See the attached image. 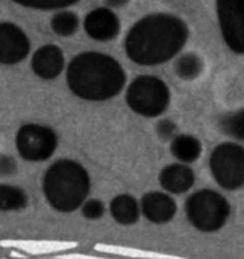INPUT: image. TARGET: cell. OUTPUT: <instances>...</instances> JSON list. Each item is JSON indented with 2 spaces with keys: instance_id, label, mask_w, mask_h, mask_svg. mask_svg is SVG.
<instances>
[{
  "instance_id": "1",
  "label": "cell",
  "mask_w": 244,
  "mask_h": 259,
  "mask_svg": "<svg viewBox=\"0 0 244 259\" xmlns=\"http://www.w3.org/2000/svg\"><path fill=\"white\" fill-rule=\"evenodd\" d=\"M189 27L171 13H150L130 27L124 38V53L138 66H159L183 50Z\"/></svg>"
},
{
  "instance_id": "15",
  "label": "cell",
  "mask_w": 244,
  "mask_h": 259,
  "mask_svg": "<svg viewBox=\"0 0 244 259\" xmlns=\"http://www.w3.org/2000/svg\"><path fill=\"white\" fill-rule=\"evenodd\" d=\"M109 211L117 224L130 227L137 224L142 213V206L137 199L130 194H119L110 201Z\"/></svg>"
},
{
  "instance_id": "9",
  "label": "cell",
  "mask_w": 244,
  "mask_h": 259,
  "mask_svg": "<svg viewBox=\"0 0 244 259\" xmlns=\"http://www.w3.org/2000/svg\"><path fill=\"white\" fill-rule=\"evenodd\" d=\"M30 53V40L17 24H0V63L12 66L23 61Z\"/></svg>"
},
{
  "instance_id": "16",
  "label": "cell",
  "mask_w": 244,
  "mask_h": 259,
  "mask_svg": "<svg viewBox=\"0 0 244 259\" xmlns=\"http://www.w3.org/2000/svg\"><path fill=\"white\" fill-rule=\"evenodd\" d=\"M170 153L182 164H191L201 157L203 145L201 141L190 134H179L170 143Z\"/></svg>"
},
{
  "instance_id": "27",
  "label": "cell",
  "mask_w": 244,
  "mask_h": 259,
  "mask_svg": "<svg viewBox=\"0 0 244 259\" xmlns=\"http://www.w3.org/2000/svg\"><path fill=\"white\" fill-rule=\"evenodd\" d=\"M10 256H12V258L26 259V253H23V252H20V251H17V249H10Z\"/></svg>"
},
{
  "instance_id": "20",
  "label": "cell",
  "mask_w": 244,
  "mask_h": 259,
  "mask_svg": "<svg viewBox=\"0 0 244 259\" xmlns=\"http://www.w3.org/2000/svg\"><path fill=\"white\" fill-rule=\"evenodd\" d=\"M80 26V19L75 12L70 10H60L54 13L50 20V27L54 34L60 37H70L73 36Z\"/></svg>"
},
{
  "instance_id": "7",
  "label": "cell",
  "mask_w": 244,
  "mask_h": 259,
  "mask_svg": "<svg viewBox=\"0 0 244 259\" xmlns=\"http://www.w3.org/2000/svg\"><path fill=\"white\" fill-rule=\"evenodd\" d=\"M59 145V137L53 128L43 124H23L16 134L19 155L29 162H43L53 157Z\"/></svg>"
},
{
  "instance_id": "18",
  "label": "cell",
  "mask_w": 244,
  "mask_h": 259,
  "mask_svg": "<svg viewBox=\"0 0 244 259\" xmlns=\"http://www.w3.org/2000/svg\"><path fill=\"white\" fill-rule=\"evenodd\" d=\"M204 69V61L198 54L189 52V53L182 54L177 60L175 61V71L179 78L184 81H193L196 80L201 71Z\"/></svg>"
},
{
  "instance_id": "13",
  "label": "cell",
  "mask_w": 244,
  "mask_h": 259,
  "mask_svg": "<svg viewBox=\"0 0 244 259\" xmlns=\"http://www.w3.org/2000/svg\"><path fill=\"white\" fill-rule=\"evenodd\" d=\"M2 248L17 249L26 255H53L60 252H69L76 249L79 242L76 241H53V239H3Z\"/></svg>"
},
{
  "instance_id": "21",
  "label": "cell",
  "mask_w": 244,
  "mask_h": 259,
  "mask_svg": "<svg viewBox=\"0 0 244 259\" xmlns=\"http://www.w3.org/2000/svg\"><path fill=\"white\" fill-rule=\"evenodd\" d=\"M219 128L226 136L244 143V107L221 115L219 118Z\"/></svg>"
},
{
  "instance_id": "5",
  "label": "cell",
  "mask_w": 244,
  "mask_h": 259,
  "mask_svg": "<svg viewBox=\"0 0 244 259\" xmlns=\"http://www.w3.org/2000/svg\"><path fill=\"white\" fill-rule=\"evenodd\" d=\"M170 100L168 85L156 76L134 77L126 90V104L133 113L146 118H156L166 113Z\"/></svg>"
},
{
  "instance_id": "17",
  "label": "cell",
  "mask_w": 244,
  "mask_h": 259,
  "mask_svg": "<svg viewBox=\"0 0 244 259\" xmlns=\"http://www.w3.org/2000/svg\"><path fill=\"white\" fill-rule=\"evenodd\" d=\"M94 251L126 259H189L183 258V256H177V255L164 253V252L146 251V249H138V248H131V246L110 244H96L94 245Z\"/></svg>"
},
{
  "instance_id": "11",
  "label": "cell",
  "mask_w": 244,
  "mask_h": 259,
  "mask_svg": "<svg viewBox=\"0 0 244 259\" xmlns=\"http://www.w3.org/2000/svg\"><path fill=\"white\" fill-rule=\"evenodd\" d=\"M140 206L146 220L156 225L167 224L177 213V204L173 197L160 191L146 192L140 199Z\"/></svg>"
},
{
  "instance_id": "25",
  "label": "cell",
  "mask_w": 244,
  "mask_h": 259,
  "mask_svg": "<svg viewBox=\"0 0 244 259\" xmlns=\"http://www.w3.org/2000/svg\"><path fill=\"white\" fill-rule=\"evenodd\" d=\"M16 169H17V164H16L15 158L2 154V157H0V171H2V176L15 174Z\"/></svg>"
},
{
  "instance_id": "3",
  "label": "cell",
  "mask_w": 244,
  "mask_h": 259,
  "mask_svg": "<svg viewBox=\"0 0 244 259\" xmlns=\"http://www.w3.org/2000/svg\"><path fill=\"white\" fill-rule=\"evenodd\" d=\"M42 190L49 205L63 213L82 208L92 190L87 169L75 160H57L47 168Z\"/></svg>"
},
{
  "instance_id": "6",
  "label": "cell",
  "mask_w": 244,
  "mask_h": 259,
  "mask_svg": "<svg viewBox=\"0 0 244 259\" xmlns=\"http://www.w3.org/2000/svg\"><path fill=\"white\" fill-rule=\"evenodd\" d=\"M210 171L223 190L236 191L244 185V147L237 143H221L210 154Z\"/></svg>"
},
{
  "instance_id": "19",
  "label": "cell",
  "mask_w": 244,
  "mask_h": 259,
  "mask_svg": "<svg viewBox=\"0 0 244 259\" xmlns=\"http://www.w3.org/2000/svg\"><path fill=\"white\" fill-rule=\"evenodd\" d=\"M29 204L27 192L17 187L2 184L0 187V209L2 211H20Z\"/></svg>"
},
{
  "instance_id": "10",
  "label": "cell",
  "mask_w": 244,
  "mask_h": 259,
  "mask_svg": "<svg viewBox=\"0 0 244 259\" xmlns=\"http://www.w3.org/2000/svg\"><path fill=\"white\" fill-rule=\"evenodd\" d=\"M87 36L97 41H109L119 36L122 23L119 16L112 9L97 8L90 10L83 22Z\"/></svg>"
},
{
  "instance_id": "8",
  "label": "cell",
  "mask_w": 244,
  "mask_h": 259,
  "mask_svg": "<svg viewBox=\"0 0 244 259\" xmlns=\"http://www.w3.org/2000/svg\"><path fill=\"white\" fill-rule=\"evenodd\" d=\"M216 12L224 43L231 52L244 54V0H219Z\"/></svg>"
},
{
  "instance_id": "4",
  "label": "cell",
  "mask_w": 244,
  "mask_h": 259,
  "mask_svg": "<svg viewBox=\"0 0 244 259\" xmlns=\"http://www.w3.org/2000/svg\"><path fill=\"white\" fill-rule=\"evenodd\" d=\"M184 211L191 227L210 234L227 224L231 208L227 198L217 191L200 190L186 199Z\"/></svg>"
},
{
  "instance_id": "22",
  "label": "cell",
  "mask_w": 244,
  "mask_h": 259,
  "mask_svg": "<svg viewBox=\"0 0 244 259\" xmlns=\"http://www.w3.org/2000/svg\"><path fill=\"white\" fill-rule=\"evenodd\" d=\"M15 3L29 9L38 10H64L77 0H13Z\"/></svg>"
},
{
  "instance_id": "14",
  "label": "cell",
  "mask_w": 244,
  "mask_h": 259,
  "mask_svg": "<svg viewBox=\"0 0 244 259\" xmlns=\"http://www.w3.org/2000/svg\"><path fill=\"white\" fill-rule=\"evenodd\" d=\"M159 183L167 194L182 195L193 188L196 183V174L189 165L182 162H173L161 169L159 174Z\"/></svg>"
},
{
  "instance_id": "12",
  "label": "cell",
  "mask_w": 244,
  "mask_h": 259,
  "mask_svg": "<svg viewBox=\"0 0 244 259\" xmlns=\"http://www.w3.org/2000/svg\"><path fill=\"white\" fill-rule=\"evenodd\" d=\"M64 54L57 45L40 46L31 56V70L42 80H54L64 70Z\"/></svg>"
},
{
  "instance_id": "2",
  "label": "cell",
  "mask_w": 244,
  "mask_h": 259,
  "mask_svg": "<svg viewBox=\"0 0 244 259\" xmlns=\"http://www.w3.org/2000/svg\"><path fill=\"white\" fill-rule=\"evenodd\" d=\"M126 71L115 57L100 52L76 54L66 70V83L76 97L86 101H107L126 85Z\"/></svg>"
},
{
  "instance_id": "24",
  "label": "cell",
  "mask_w": 244,
  "mask_h": 259,
  "mask_svg": "<svg viewBox=\"0 0 244 259\" xmlns=\"http://www.w3.org/2000/svg\"><path fill=\"white\" fill-rule=\"evenodd\" d=\"M156 131H157V136L163 140V141H167V140H175L177 136H176V131H177V125L176 122H173L168 118H163L160 121L157 122L156 125Z\"/></svg>"
},
{
  "instance_id": "26",
  "label": "cell",
  "mask_w": 244,
  "mask_h": 259,
  "mask_svg": "<svg viewBox=\"0 0 244 259\" xmlns=\"http://www.w3.org/2000/svg\"><path fill=\"white\" fill-rule=\"evenodd\" d=\"M56 259H126V258H104V256H94V255H86V253H66V255H57Z\"/></svg>"
},
{
  "instance_id": "28",
  "label": "cell",
  "mask_w": 244,
  "mask_h": 259,
  "mask_svg": "<svg viewBox=\"0 0 244 259\" xmlns=\"http://www.w3.org/2000/svg\"><path fill=\"white\" fill-rule=\"evenodd\" d=\"M2 259H6V258H2Z\"/></svg>"
},
{
  "instance_id": "23",
  "label": "cell",
  "mask_w": 244,
  "mask_h": 259,
  "mask_svg": "<svg viewBox=\"0 0 244 259\" xmlns=\"http://www.w3.org/2000/svg\"><path fill=\"white\" fill-rule=\"evenodd\" d=\"M104 213H106V206L104 202L99 198L87 199L82 206V215L90 221H97L104 217Z\"/></svg>"
}]
</instances>
